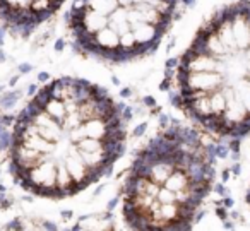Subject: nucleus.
<instances>
[{"mask_svg":"<svg viewBox=\"0 0 250 231\" xmlns=\"http://www.w3.org/2000/svg\"><path fill=\"white\" fill-rule=\"evenodd\" d=\"M124 151L122 105L79 77L45 84L18 115L9 139L14 182L43 199H67L89 189Z\"/></svg>","mask_w":250,"mask_h":231,"instance_id":"nucleus-1","label":"nucleus"},{"mask_svg":"<svg viewBox=\"0 0 250 231\" xmlns=\"http://www.w3.org/2000/svg\"><path fill=\"white\" fill-rule=\"evenodd\" d=\"M173 103L223 139L250 134V0L216 12L175 67Z\"/></svg>","mask_w":250,"mask_h":231,"instance_id":"nucleus-2","label":"nucleus"},{"mask_svg":"<svg viewBox=\"0 0 250 231\" xmlns=\"http://www.w3.org/2000/svg\"><path fill=\"white\" fill-rule=\"evenodd\" d=\"M214 156L202 134L173 125L136 156L122 190V214L134 230H188L211 192Z\"/></svg>","mask_w":250,"mask_h":231,"instance_id":"nucleus-3","label":"nucleus"},{"mask_svg":"<svg viewBox=\"0 0 250 231\" xmlns=\"http://www.w3.org/2000/svg\"><path fill=\"white\" fill-rule=\"evenodd\" d=\"M178 0H74L69 29L81 53L110 63L149 55L168 31Z\"/></svg>","mask_w":250,"mask_h":231,"instance_id":"nucleus-4","label":"nucleus"},{"mask_svg":"<svg viewBox=\"0 0 250 231\" xmlns=\"http://www.w3.org/2000/svg\"><path fill=\"white\" fill-rule=\"evenodd\" d=\"M65 0H0V21L16 35L26 36L50 19Z\"/></svg>","mask_w":250,"mask_h":231,"instance_id":"nucleus-5","label":"nucleus"},{"mask_svg":"<svg viewBox=\"0 0 250 231\" xmlns=\"http://www.w3.org/2000/svg\"><path fill=\"white\" fill-rule=\"evenodd\" d=\"M9 139H11V134L7 135V124L4 122V118L0 117V151L5 144H9Z\"/></svg>","mask_w":250,"mask_h":231,"instance_id":"nucleus-6","label":"nucleus"},{"mask_svg":"<svg viewBox=\"0 0 250 231\" xmlns=\"http://www.w3.org/2000/svg\"><path fill=\"white\" fill-rule=\"evenodd\" d=\"M247 202H249V206H250V189H249V195H247Z\"/></svg>","mask_w":250,"mask_h":231,"instance_id":"nucleus-7","label":"nucleus"}]
</instances>
